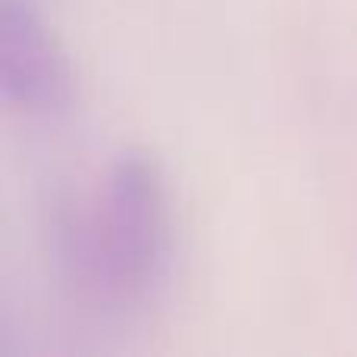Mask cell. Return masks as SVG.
Returning a JSON list of instances; mask_svg holds the SVG:
<instances>
[{"mask_svg": "<svg viewBox=\"0 0 357 357\" xmlns=\"http://www.w3.org/2000/svg\"><path fill=\"white\" fill-rule=\"evenodd\" d=\"M0 98L19 113H56L73 98L66 50L38 0H0Z\"/></svg>", "mask_w": 357, "mask_h": 357, "instance_id": "obj_2", "label": "cell"}, {"mask_svg": "<svg viewBox=\"0 0 357 357\" xmlns=\"http://www.w3.org/2000/svg\"><path fill=\"white\" fill-rule=\"evenodd\" d=\"M56 289L100 320L148 310L163 295L176 257L173 195L151 151L126 148L91 191L63 188L44 216Z\"/></svg>", "mask_w": 357, "mask_h": 357, "instance_id": "obj_1", "label": "cell"}]
</instances>
